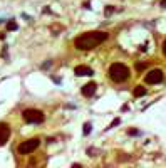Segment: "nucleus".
I'll use <instances>...</instances> for the list:
<instances>
[{
	"mask_svg": "<svg viewBox=\"0 0 166 168\" xmlns=\"http://www.w3.org/2000/svg\"><path fill=\"white\" fill-rule=\"evenodd\" d=\"M107 37H109V34L104 30H92V32H86L79 37H76L74 46L79 51H91L94 47L101 46L102 42H106Z\"/></svg>",
	"mask_w": 166,
	"mask_h": 168,
	"instance_id": "1",
	"label": "nucleus"
},
{
	"mask_svg": "<svg viewBox=\"0 0 166 168\" xmlns=\"http://www.w3.org/2000/svg\"><path fill=\"white\" fill-rule=\"evenodd\" d=\"M109 77L114 82H124L129 77V69L124 64H121V62H114L109 67Z\"/></svg>",
	"mask_w": 166,
	"mask_h": 168,
	"instance_id": "2",
	"label": "nucleus"
},
{
	"mask_svg": "<svg viewBox=\"0 0 166 168\" xmlns=\"http://www.w3.org/2000/svg\"><path fill=\"white\" fill-rule=\"evenodd\" d=\"M22 116H24V119L27 121V123H34V124H39V123H42L44 121V113L40 111V109H34V108H29V109H25L24 113H22Z\"/></svg>",
	"mask_w": 166,
	"mask_h": 168,
	"instance_id": "3",
	"label": "nucleus"
},
{
	"mask_svg": "<svg viewBox=\"0 0 166 168\" xmlns=\"http://www.w3.org/2000/svg\"><path fill=\"white\" fill-rule=\"evenodd\" d=\"M40 145V140L39 138H32V140H27V141H22L17 148V151L20 155H29V153H34Z\"/></svg>",
	"mask_w": 166,
	"mask_h": 168,
	"instance_id": "4",
	"label": "nucleus"
},
{
	"mask_svg": "<svg viewBox=\"0 0 166 168\" xmlns=\"http://www.w3.org/2000/svg\"><path fill=\"white\" fill-rule=\"evenodd\" d=\"M163 79H165V72H163L161 69H153V71H149V72L146 74V77H144V81H146L148 84H160Z\"/></svg>",
	"mask_w": 166,
	"mask_h": 168,
	"instance_id": "5",
	"label": "nucleus"
},
{
	"mask_svg": "<svg viewBox=\"0 0 166 168\" xmlns=\"http://www.w3.org/2000/svg\"><path fill=\"white\" fill-rule=\"evenodd\" d=\"M96 89H97V84L94 81H91V82H87V84H84V86L81 87V93H82V96H86V98H91V96H94Z\"/></svg>",
	"mask_w": 166,
	"mask_h": 168,
	"instance_id": "6",
	"label": "nucleus"
},
{
	"mask_svg": "<svg viewBox=\"0 0 166 168\" xmlns=\"http://www.w3.org/2000/svg\"><path fill=\"white\" fill-rule=\"evenodd\" d=\"M10 138V128L7 123H0V146L5 145Z\"/></svg>",
	"mask_w": 166,
	"mask_h": 168,
	"instance_id": "7",
	"label": "nucleus"
},
{
	"mask_svg": "<svg viewBox=\"0 0 166 168\" xmlns=\"http://www.w3.org/2000/svg\"><path fill=\"white\" fill-rule=\"evenodd\" d=\"M74 72H76V76H92L94 71L87 66H77L74 69Z\"/></svg>",
	"mask_w": 166,
	"mask_h": 168,
	"instance_id": "8",
	"label": "nucleus"
},
{
	"mask_svg": "<svg viewBox=\"0 0 166 168\" xmlns=\"http://www.w3.org/2000/svg\"><path fill=\"white\" fill-rule=\"evenodd\" d=\"M146 93H148V89L144 86H136L134 87V96H136V98H141V96H144Z\"/></svg>",
	"mask_w": 166,
	"mask_h": 168,
	"instance_id": "9",
	"label": "nucleus"
},
{
	"mask_svg": "<svg viewBox=\"0 0 166 168\" xmlns=\"http://www.w3.org/2000/svg\"><path fill=\"white\" fill-rule=\"evenodd\" d=\"M7 30H17V24H15V20H8V22H7Z\"/></svg>",
	"mask_w": 166,
	"mask_h": 168,
	"instance_id": "10",
	"label": "nucleus"
},
{
	"mask_svg": "<svg viewBox=\"0 0 166 168\" xmlns=\"http://www.w3.org/2000/svg\"><path fill=\"white\" fill-rule=\"evenodd\" d=\"M91 129H92V124H91V123H86V124H84V134H89Z\"/></svg>",
	"mask_w": 166,
	"mask_h": 168,
	"instance_id": "11",
	"label": "nucleus"
},
{
	"mask_svg": "<svg viewBox=\"0 0 166 168\" xmlns=\"http://www.w3.org/2000/svg\"><path fill=\"white\" fill-rule=\"evenodd\" d=\"M113 12H114V8H113L111 5H107L106 8H104V15H106V17H109V15H111Z\"/></svg>",
	"mask_w": 166,
	"mask_h": 168,
	"instance_id": "12",
	"label": "nucleus"
},
{
	"mask_svg": "<svg viewBox=\"0 0 166 168\" xmlns=\"http://www.w3.org/2000/svg\"><path fill=\"white\" fill-rule=\"evenodd\" d=\"M146 66H148V64H144V62H139V64L136 66V71H144V69H146Z\"/></svg>",
	"mask_w": 166,
	"mask_h": 168,
	"instance_id": "13",
	"label": "nucleus"
},
{
	"mask_svg": "<svg viewBox=\"0 0 166 168\" xmlns=\"http://www.w3.org/2000/svg\"><path fill=\"white\" fill-rule=\"evenodd\" d=\"M119 123H121V119H119V118H116V119H114L113 123H111V126H109V128H114V126H118Z\"/></svg>",
	"mask_w": 166,
	"mask_h": 168,
	"instance_id": "14",
	"label": "nucleus"
},
{
	"mask_svg": "<svg viewBox=\"0 0 166 168\" xmlns=\"http://www.w3.org/2000/svg\"><path fill=\"white\" fill-rule=\"evenodd\" d=\"M127 133L131 134V136H134V134H139V131H138V129H129Z\"/></svg>",
	"mask_w": 166,
	"mask_h": 168,
	"instance_id": "15",
	"label": "nucleus"
},
{
	"mask_svg": "<svg viewBox=\"0 0 166 168\" xmlns=\"http://www.w3.org/2000/svg\"><path fill=\"white\" fill-rule=\"evenodd\" d=\"M163 54L166 56V39H165V42H163Z\"/></svg>",
	"mask_w": 166,
	"mask_h": 168,
	"instance_id": "16",
	"label": "nucleus"
},
{
	"mask_svg": "<svg viewBox=\"0 0 166 168\" xmlns=\"http://www.w3.org/2000/svg\"><path fill=\"white\" fill-rule=\"evenodd\" d=\"M161 7H165L166 8V0H161Z\"/></svg>",
	"mask_w": 166,
	"mask_h": 168,
	"instance_id": "17",
	"label": "nucleus"
}]
</instances>
